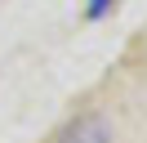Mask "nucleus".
Masks as SVG:
<instances>
[{
	"instance_id": "1",
	"label": "nucleus",
	"mask_w": 147,
	"mask_h": 143,
	"mask_svg": "<svg viewBox=\"0 0 147 143\" xmlns=\"http://www.w3.org/2000/svg\"><path fill=\"white\" fill-rule=\"evenodd\" d=\"M63 143H111V130H107L102 116H80V121L63 134Z\"/></svg>"
},
{
	"instance_id": "2",
	"label": "nucleus",
	"mask_w": 147,
	"mask_h": 143,
	"mask_svg": "<svg viewBox=\"0 0 147 143\" xmlns=\"http://www.w3.org/2000/svg\"><path fill=\"white\" fill-rule=\"evenodd\" d=\"M111 5H116V0H89V9H85V14H89V18H102Z\"/></svg>"
}]
</instances>
